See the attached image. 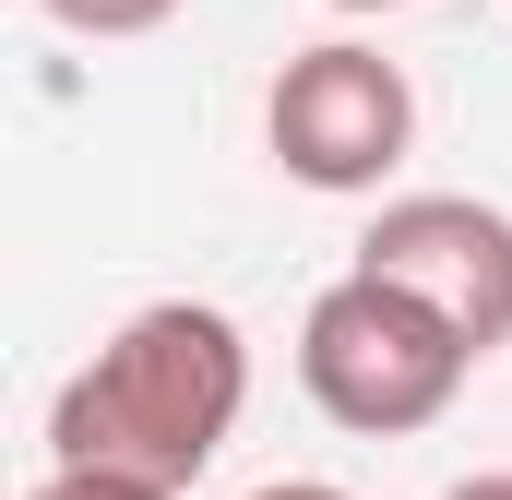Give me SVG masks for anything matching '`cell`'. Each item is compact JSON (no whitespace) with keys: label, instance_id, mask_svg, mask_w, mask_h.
<instances>
[{"label":"cell","instance_id":"3957f363","mask_svg":"<svg viewBox=\"0 0 512 500\" xmlns=\"http://www.w3.org/2000/svg\"><path fill=\"white\" fill-rule=\"evenodd\" d=\"M262 143H274V167L298 191H382L393 167H405V143H417V84L393 72L382 48L322 36V48H298L274 72Z\"/></svg>","mask_w":512,"mask_h":500},{"label":"cell","instance_id":"6da1fadb","mask_svg":"<svg viewBox=\"0 0 512 500\" xmlns=\"http://www.w3.org/2000/svg\"><path fill=\"white\" fill-rule=\"evenodd\" d=\"M251 405V346L227 310L203 298H155L60 381L48 405V465H96V477H143V489H191L227 429Z\"/></svg>","mask_w":512,"mask_h":500},{"label":"cell","instance_id":"5b68a950","mask_svg":"<svg viewBox=\"0 0 512 500\" xmlns=\"http://www.w3.org/2000/svg\"><path fill=\"white\" fill-rule=\"evenodd\" d=\"M36 12H48L60 36H155L179 0H36Z\"/></svg>","mask_w":512,"mask_h":500},{"label":"cell","instance_id":"9c48e42d","mask_svg":"<svg viewBox=\"0 0 512 500\" xmlns=\"http://www.w3.org/2000/svg\"><path fill=\"white\" fill-rule=\"evenodd\" d=\"M322 12H405V0H322Z\"/></svg>","mask_w":512,"mask_h":500},{"label":"cell","instance_id":"277c9868","mask_svg":"<svg viewBox=\"0 0 512 500\" xmlns=\"http://www.w3.org/2000/svg\"><path fill=\"white\" fill-rule=\"evenodd\" d=\"M358 274L405 286L417 310H441L477 358L512 346V215L477 191H393L358 239Z\"/></svg>","mask_w":512,"mask_h":500},{"label":"cell","instance_id":"ba28073f","mask_svg":"<svg viewBox=\"0 0 512 500\" xmlns=\"http://www.w3.org/2000/svg\"><path fill=\"white\" fill-rule=\"evenodd\" d=\"M441 500H512V465H501V477H453Z\"/></svg>","mask_w":512,"mask_h":500},{"label":"cell","instance_id":"7a4b0ae2","mask_svg":"<svg viewBox=\"0 0 512 500\" xmlns=\"http://www.w3.org/2000/svg\"><path fill=\"white\" fill-rule=\"evenodd\" d=\"M465 370H477V346H465L441 310H417L405 286L358 274V262H346V274L310 298V322H298V381H310V405H322L334 429H358V441H405V429L453 417Z\"/></svg>","mask_w":512,"mask_h":500},{"label":"cell","instance_id":"52a82bcc","mask_svg":"<svg viewBox=\"0 0 512 500\" xmlns=\"http://www.w3.org/2000/svg\"><path fill=\"white\" fill-rule=\"evenodd\" d=\"M251 500H358V489H334V477H274V489H251Z\"/></svg>","mask_w":512,"mask_h":500},{"label":"cell","instance_id":"8992f818","mask_svg":"<svg viewBox=\"0 0 512 500\" xmlns=\"http://www.w3.org/2000/svg\"><path fill=\"white\" fill-rule=\"evenodd\" d=\"M24 500H179V489H143V477H96V465H48Z\"/></svg>","mask_w":512,"mask_h":500}]
</instances>
